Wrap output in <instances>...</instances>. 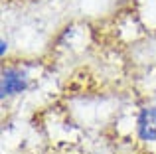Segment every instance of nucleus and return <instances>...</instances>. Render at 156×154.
<instances>
[{
    "instance_id": "obj_1",
    "label": "nucleus",
    "mask_w": 156,
    "mask_h": 154,
    "mask_svg": "<svg viewBox=\"0 0 156 154\" xmlns=\"http://www.w3.org/2000/svg\"><path fill=\"white\" fill-rule=\"evenodd\" d=\"M32 89V75L24 65L18 63H8L2 67L0 75V99L8 101L14 97L28 93Z\"/></svg>"
},
{
    "instance_id": "obj_2",
    "label": "nucleus",
    "mask_w": 156,
    "mask_h": 154,
    "mask_svg": "<svg viewBox=\"0 0 156 154\" xmlns=\"http://www.w3.org/2000/svg\"><path fill=\"white\" fill-rule=\"evenodd\" d=\"M134 131L142 144H156V105H142L138 109Z\"/></svg>"
},
{
    "instance_id": "obj_3",
    "label": "nucleus",
    "mask_w": 156,
    "mask_h": 154,
    "mask_svg": "<svg viewBox=\"0 0 156 154\" xmlns=\"http://www.w3.org/2000/svg\"><path fill=\"white\" fill-rule=\"evenodd\" d=\"M6 51H8V40L6 38H2L0 40V58H6Z\"/></svg>"
}]
</instances>
